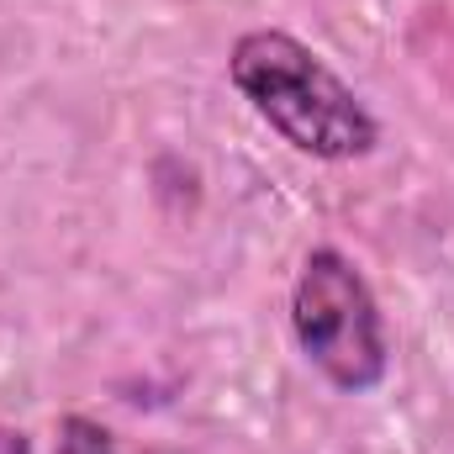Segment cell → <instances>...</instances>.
Listing matches in <instances>:
<instances>
[{"mask_svg":"<svg viewBox=\"0 0 454 454\" xmlns=\"http://www.w3.org/2000/svg\"><path fill=\"white\" fill-rule=\"evenodd\" d=\"M59 454H116L112 434L90 418H64L59 423Z\"/></svg>","mask_w":454,"mask_h":454,"instance_id":"3","label":"cell"},{"mask_svg":"<svg viewBox=\"0 0 454 454\" xmlns=\"http://www.w3.org/2000/svg\"><path fill=\"white\" fill-rule=\"evenodd\" d=\"M291 333L307 364L348 396H364L391 370V339L364 270L343 248H312L291 286Z\"/></svg>","mask_w":454,"mask_h":454,"instance_id":"2","label":"cell"},{"mask_svg":"<svg viewBox=\"0 0 454 454\" xmlns=\"http://www.w3.org/2000/svg\"><path fill=\"white\" fill-rule=\"evenodd\" d=\"M0 454H32V439L11 423H0Z\"/></svg>","mask_w":454,"mask_h":454,"instance_id":"4","label":"cell"},{"mask_svg":"<svg viewBox=\"0 0 454 454\" xmlns=\"http://www.w3.org/2000/svg\"><path fill=\"white\" fill-rule=\"evenodd\" d=\"M227 80L307 159L348 164L380 143V121L354 96V85H343L323 64V53H312L301 37L280 27L243 32L227 53Z\"/></svg>","mask_w":454,"mask_h":454,"instance_id":"1","label":"cell"}]
</instances>
